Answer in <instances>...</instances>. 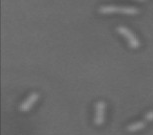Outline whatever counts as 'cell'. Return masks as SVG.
Returning <instances> with one entry per match:
<instances>
[{"mask_svg":"<svg viewBox=\"0 0 153 135\" xmlns=\"http://www.w3.org/2000/svg\"><path fill=\"white\" fill-rule=\"evenodd\" d=\"M100 13L102 14H110V13H123V14H129V15H134V14L139 13V10L135 7H127V6H101L98 9Z\"/></svg>","mask_w":153,"mask_h":135,"instance_id":"obj_1","label":"cell"},{"mask_svg":"<svg viewBox=\"0 0 153 135\" xmlns=\"http://www.w3.org/2000/svg\"><path fill=\"white\" fill-rule=\"evenodd\" d=\"M116 30H117L118 33L125 37L127 42H128V45L131 48H133V49H137V48L140 47L139 39L134 35L133 32H132L130 29H128L127 27H124V26H118L116 28Z\"/></svg>","mask_w":153,"mask_h":135,"instance_id":"obj_2","label":"cell"},{"mask_svg":"<svg viewBox=\"0 0 153 135\" xmlns=\"http://www.w3.org/2000/svg\"><path fill=\"white\" fill-rule=\"evenodd\" d=\"M105 103L100 101L96 104V114H95V124L101 125L104 122Z\"/></svg>","mask_w":153,"mask_h":135,"instance_id":"obj_3","label":"cell"},{"mask_svg":"<svg viewBox=\"0 0 153 135\" xmlns=\"http://www.w3.org/2000/svg\"><path fill=\"white\" fill-rule=\"evenodd\" d=\"M146 126V123L144 121H137V122H134L132 124L127 126V131L129 132H136V131H139L141 129H143L144 127Z\"/></svg>","mask_w":153,"mask_h":135,"instance_id":"obj_4","label":"cell"},{"mask_svg":"<svg viewBox=\"0 0 153 135\" xmlns=\"http://www.w3.org/2000/svg\"><path fill=\"white\" fill-rule=\"evenodd\" d=\"M145 120L146 121H153V110L147 112L145 115Z\"/></svg>","mask_w":153,"mask_h":135,"instance_id":"obj_5","label":"cell"},{"mask_svg":"<svg viewBox=\"0 0 153 135\" xmlns=\"http://www.w3.org/2000/svg\"><path fill=\"white\" fill-rule=\"evenodd\" d=\"M137 1H141V2H142V1H146V0H137Z\"/></svg>","mask_w":153,"mask_h":135,"instance_id":"obj_6","label":"cell"}]
</instances>
